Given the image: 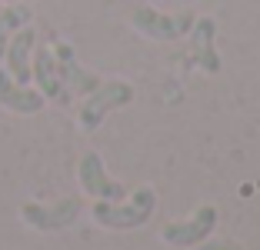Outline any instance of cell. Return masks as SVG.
Returning <instances> with one entry per match:
<instances>
[{
  "mask_svg": "<svg viewBox=\"0 0 260 250\" xmlns=\"http://www.w3.org/2000/svg\"><path fill=\"white\" fill-rule=\"evenodd\" d=\"M153 190L150 187H140L130 204H114V200H97L93 204V220L100 227H110V230H127V227H140L147 224V217L153 213Z\"/></svg>",
  "mask_w": 260,
  "mask_h": 250,
  "instance_id": "obj_1",
  "label": "cell"
},
{
  "mask_svg": "<svg viewBox=\"0 0 260 250\" xmlns=\"http://www.w3.org/2000/svg\"><path fill=\"white\" fill-rule=\"evenodd\" d=\"M134 100V87L123 80H107V83H97L90 93H87L84 107H80V127L84 130H97L100 120L114 110V107H123Z\"/></svg>",
  "mask_w": 260,
  "mask_h": 250,
  "instance_id": "obj_2",
  "label": "cell"
},
{
  "mask_svg": "<svg viewBox=\"0 0 260 250\" xmlns=\"http://www.w3.org/2000/svg\"><path fill=\"white\" fill-rule=\"evenodd\" d=\"M80 213V200L77 197H67V200H57L54 207H44V204H23L20 207V217L23 224H30L34 230L40 234H50V230H63L70 227Z\"/></svg>",
  "mask_w": 260,
  "mask_h": 250,
  "instance_id": "obj_3",
  "label": "cell"
},
{
  "mask_svg": "<svg viewBox=\"0 0 260 250\" xmlns=\"http://www.w3.org/2000/svg\"><path fill=\"white\" fill-rule=\"evenodd\" d=\"M130 20H134V27H137L140 34H147V37H153V40H177L193 27L190 10H184V14H177V17H164L150 7H137Z\"/></svg>",
  "mask_w": 260,
  "mask_h": 250,
  "instance_id": "obj_4",
  "label": "cell"
},
{
  "mask_svg": "<svg viewBox=\"0 0 260 250\" xmlns=\"http://www.w3.org/2000/svg\"><path fill=\"white\" fill-rule=\"evenodd\" d=\"M77 177H80V187H84L90 197H97V200H123V194H127L117 180H110V177H107L104 160H100V153H93V150L80 157Z\"/></svg>",
  "mask_w": 260,
  "mask_h": 250,
  "instance_id": "obj_5",
  "label": "cell"
},
{
  "mask_svg": "<svg viewBox=\"0 0 260 250\" xmlns=\"http://www.w3.org/2000/svg\"><path fill=\"white\" fill-rule=\"evenodd\" d=\"M30 80H37V90L44 93V100H57V104H67V100H70V90L63 87L60 74H57L54 50H47V47H34Z\"/></svg>",
  "mask_w": 260,
  "mask_h": 250,
  "instance_id": "obj_6",
  "label": "cell"
},
{
  "mask_svg": "<svg viewBox=\"0 0 260 250\" xmlns=\"http://www.w3.org/2000/svg\"><path fill=\"white\" fill-rule=\"evenodd\" d=\"M34 47H37V34H34V27H20V30L7 40V50H4V70H7L17 83L30 80Z\"/></svg>",
  "mask_w": 260,
  "mask_h": 250,
  "instance_id": "obj_7",
  "label": "cell"
},
{
  "mask_svg": "<svg viewBox=\"0 0 260 250\" xmlns=\"http://www.w3.org/2000/svg\"><path fill=\"white\" fill-rule=\"evenodd\" d=\"M54 60H57V74H60V80H63V87H67L70 93H90L93 87H97V77L93 74H87L80 64H77V57H74V47L70 44H63V40H57L54 44Z\"/></svg>",
  "mask_w": 260,
  "mask_h": 250,
  "instance_id": "obj_8",
  "label": "cell"
},
{
  "mask_svg": "<svg viewBox=\"0 0 260 250\" xmlns=\"http://www.w3.org/2000/svg\"><path fill=\"white\" fill-rule=\"evenodd\" d=\"M217 224V210L214 207H200L190 220H180V224H167L164 227V240L174 243V247H184V243H200Z\"/></svg>",
  "mask_w": 260,
  "mask_h": 250,
  "instance_id": "obj_9",
  "label": "cell"
},
{
  "mask_svg": "<svg viewBox=\"0 0 260 250\" xmlns=\"http://www.w3.org/2000/svg\"><path fill=\"white\" fill-rule=\"evenodd\" d=\"M0 107H7L14 114H37L44 107V93L27 87V83H17L7 70L0 67Z\"/></svg>",
  "mask_w": 260,
  "mask_h": 250,
  "instance_id": "obj_10",
  "label": "cell"
},
{
  "mask_svg": "<svg viewBox=\"0 0 260 250\" xmlns=\"http://www.w3.org/2000/svg\"><path fill=\"white\" fill-rule=\"evenodd\" d=\"M193 57H197L200 70H207V74H217L220 70V57H217L214 50V34H217V23L210 20V17H200V20H193Z\"/></svg>",
  "mask_w": 260,
  "mask_h": 250,
  "instance_id": "obj_11",
  "label": "cell"
},
{
  "mask_svg": "<svg viewBox=\"0 0 260 250\" xmlns=\"http://www.w3.org/2000/svg\"><path fill=\"white\" fill-rule=\"evenodd\" d=\"M30 23V7H23V4H7V7H0V60H4V50H7V40L14 37L20 27Z\"/></svg>",
  "mask_w": 260,
  "mask_h": 250,
  "instance_id": "obj_12",
  "label": "cell"
},
{
  "mask_svg": "<svg viewBox=\"0 0 260 250\" xmlns=\"http://www.w3.org/2000/svg\"><path fill=\"white\" fill-rule=\"evenodd\" d=\"M200 250H244V247H237V243H230V240H214V243H204Z\"/></svg>",
  "mask_w": 260,
  "mask_h": 250,
  "instance_id": "obj_13",
  "label": "cell"
},
{
  "mask_svg": "<svg viewBox=\"0 0 260 250\" xmlns=\"http://www.w3.org/2000/svg\"><path fill=\"white\" fill-rule=\"evenodd\" d=\"M4 4H17V0H4Z\"/></svg>",
  "mask_w": 260,
  "mask_h": 250,
  "instance_id": "obj_14",
  "label": "cell"
}]
</instances>
